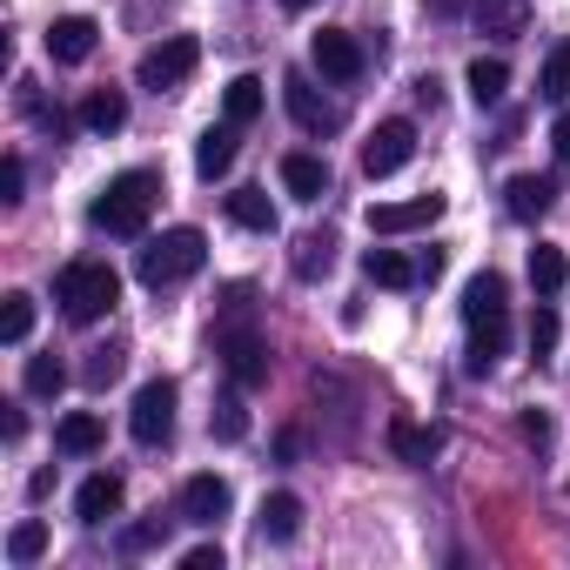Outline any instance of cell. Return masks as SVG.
Returning a JSON list of instances; mask_svg holds the SVG:
<instances>
[{
  "label": "cell",
  "instance_id": "cell-1",
  "mask_svg": "<svg viewBox=\"0 0 570 570\" xmlns=\"http://www.w3.org/2000/svg\"><path fill=\"white\" fill-rule=\"evenodd\" d=\"M155 202H161V175H155V168H128V175H115V181L95 195L88 222H95L101 235H141L148 215H155Z\"/></svg>",
  "mask_w": 570,
  "mask_h": 570
},
{
  "label": "cell",
  "instance_id": "cell-2",
  "mask_svg": "<svg viewBox=\"0 0 570 570\" xmlns=\"http://www.w3.org/2000/svg\"><path fill=\"white\" fill-rule=\"evenodd\" d=\"M55 303H61V316L68 323H101L115 303H121V275L108 268V262H68L61 275H55Z\"/></svg>",
  "mask_w": 570,
  "mask_h": 570
},
{
  "label": "cell",
  "instance_id": "cell-3",
  "mask_svg": "<svg viewBox=\"0 0 570 570\" xmlns=\"http://www.w3.org/2000/svg\"><path fill=\"white\" fill-rule=\"evenodd\" d=\"M202 262H208V235H202V228H168V235H155V242L141 248L135 275L148 282V289H175V282H188Z\"/></svg>",
  "mask_w": 570,
  "mask_h": 570
},
{
  "label": "cell",
  "instance_id": "cell-4",
  "mask_svg": "<svg viewBox=\"0 0 570 570\" xmlns=\"http://www.w3.org/2000/svg\"><path fill=\"white\" fill-rule=\"evenodd\" d=\"M195 61H202V41H195V35H168L161 48H148V55L135 61V81L155 88V95H168V88H181V81L195 75Z\"/></svg>",
  "mask_w": 570,
  "mask_h": 570
},
{
  "label": "cell",
  "instance_id": "cell-5",
  "mask_svg": "<svg viewBox=\"0 0 570 570\" xmlns=\"http://www.w3.org/2000/svg\"><path fill=\"white\" fill-rule=\"evenodd\" d=\"M215 350H222V370H228L235 390H262L268 383V343L255 330H222Z\"/></svg>",
  "mask_w": 570,
  "mask_h": 570
},
{
  "label": "cell",
  "instance_id": "cell-6",
  "mask_svg": "<svg viewBox=\"0 0 570 570\" xmlns=\"http://www.w3.org/2000/svg\"><path fill=\"white\" fill-rule=\"evenodd\" d=\"M128 430H135V443H168V436H175V383H168V376H155V383L135 390Z\"/></svg>",
  "mask_w": 570,
  "mask_h": 570
},
{
  "label": "cell",
  "instance_id": "cell-7",
  "mask_svg": "<svg viewBox=\"0 0 570 570\" xmlns=\"http://www.w3.org/2000/svg\"><path fill=\"white\" fill-rule=\"evenodd\" d=\"M410 155H416V128H410V121H383V128L363 141V175L383 181V175H396Z\"/></svg>",
  "mask_w": 570,
  "mask_h": 570
},
{
  "label": "cell",
  "instance_id": "cell-8",
  "mask_svg": "<svg viewBox=\"0 0 570 570\" xmlns=\"http://www.w3.org/2000/svg\"><path fill=\"white\" fill-rule=\"evenodd\" d=\"M443 215V195L430 188V195H410V202H376L370 208V228L376 235H410V228H430Z\"/></svg>",
  "mask_w": 570,
  "mask_h": 570
},
{
  "label": "cell",
  "instance_id": "cell-9",
  "mask_svg": "<svg viewBox=\"0 0 570 570\" xmlns=\"http://www.w3.org/2000/svg\"><path fill=\"white\" fill-rule=\"evenodd\" d=\"M228 503H235V490H228L222 476H188V483H181V523L215 530V523L228 517Z\"/></svg>",
  "mask_w": 570,
  "mask_h": 570
},
{
  "label": "cell",
  "instance_id": "cell-10",
  "mask_svg": "<svg viewBox=\"0 0 570 570\" xmlns=\"http://www.w3.org/2000/svg\"><path fill=\"white\" fill-rule=\"evenodd\" d=\"M282 101H289V115H296V128H309V135H336L343 128V108H330L303 75H289L282 81Z\"/></svg>",
  "mask_w": 570,
  "mask_h": 570
},
{
  "label": "cell",
  "instance_id": "cell-11",
  "mask_svg": "<svg viewBox=\"0 0 570 570\" xmlns=\"http://www.w3.org/2000/svg\"><path fill=\"white\" fill-rule=\"evenodd\" d=\"M309 61H316L330 81H356V75H363V48H356V35H343V28H323V35L309 41Z\"/></svg>",
  "mask_w": 570,
  "mask_h": 570
},
{
  "label": "cell",
  "instance_id": "cell-12",
  "mask_svg": "<svg viewBox=\"0 0 570 570\" xmlns=\"http://www.w3.org/2000/svg\"><path fill=\"white\" fill-rule=\"evenodd\" d=\"M95 41H101V28H95L88 14H61V21L48 28V55H55L61 68H81V61L95 55Z\"/></svg>",
  "mask_w": 570,
  "mask_h": 570
},
{
  "label": "cell",
  "instance_id": "cell-13",
  "mask_svg": "<svg viewBox=\"0 0 570 570\" xmlns=\"http://www.w3.org/2000/svg\"><path fill=\"white\" fill-rule=\"evenodd\" d=\"M503 316H510V289H503V275H497V268L470 275V289H463V323L476 330V323H503Z\"/></svg>",
  "mask_w": 570,
  "mask_h": 570
},
{
  "label": "cell",
  "instance_id": "cell-14",
  "mask_svg": "<svg viewBox=\"0 0 570 570\" xmlns=\"http://www.w3.org/2000/svg\"><path fill=\"white\" fill-rule=\"evenodd\" d=\"M255 530H262V543H289V537L303 530V497H289V490L262 497V510H255Z\"/></svg>",
  "mask_w": 570,
  "mask_h": 570
},
{
  "label": "cell",
  "instance_id": "cell-15",
  "mask_svg": "<svg viewBox=\"0 0 570 570\" xmlns=\"http://www.w3.org/2000/svg\"><path fill=\"white\" fill-rule=\"evenodd\" d=\"M121 497H128V490H121V476H115V470H101V476H88V483L75 490V517H81V523H108V517L121 510Z\"/></svg>",
  "mask_w": 570,
  "mask_h": 570
},
{
  "label": "cell",
  "instance_id": "cell-16",
  "mask_svg": "<svg viewBox=\"0 0 570 570\" xmlns=\"http://www.w3.org/2000/svg\"><path fill=\"white\" fill-rule=\"evenodd\" d=\"M282 188H289L296 202H323L330 195V168L316 155H282Z\"/></svg>",
  "mask_w": 570,
  "mask_h": 570
},
{
  "label": "cell",
  "instance_id": "cell-17",
  "mask_svg": "<svg viewBox=\"0 0 570 570\" xmlns=\"http://www.w3.org/2000/svg\"><path fill=\"white\" fill-rule=\"evenodd\" d=\"M235 168V121H222V128H208L202 141H195V175L202 181H215V175H228Z\"/></svg>",
  "mask_w": 570,
  "mask_h": 570
},
{
  "label": "cell",
  "instance_id": "cell-18",
  "mask_svg": "<svg viewBox=\"0 0 570 570\" xmlns=\"http://www.w3.org/2000/svg\"><path fill=\"white\" fill-rule=\"evenodd\" d=\"M503 195H510V215H517V222H537V215H550L557 181H550V175H517Z\"/></svg>",
  "mask_w": 570,
  "mask_h": 570
},
{
  "label": "cell",
  "instance_id": "cell-19",
  "mask_svg": "<svg viewBox=\"0 0 570 570\" xmlns=\"http://www.w3.org/2000/svg\"><path fill=\"white\" fill-rule=\"evenodd\" d=\"M121 121H128V95H121V88H95V95L81 101V128H88V135H115Z\"/></svg>",
  "mask_w": 570,
  "mask_h": 570
},
{
  "label": "cell",
  "instance_id": "cell-20",
  "mask_svg": "<svg viewBox=\"0 0 570 570\" xmlns=\"http://www.w3.org/2000/svg\"><path fill=\"white\" fill-rule=\"evenodd\" d=\"M363 275L376 282V289H410V282H423V268L403 262L396 248H370V255H363Z\"/></svg>",
  "mask_w": 570,
  "mask_h": 570
},
{
  "label": "cell",
  "instance_id": "cell-21",
  "mask_svg": "<svg viewBox=\"0 0 570 570\" xmlns=\"http://www.w3.org/2000/svg\"><path fill=\"white\" fill-rule=\"evenodd\" d=\"M470 14H476V28H483V35H497V41H517V35H523V21H530V14H523V0H476Z\"/></svg>",
  "mask_w": 570,
  "mask_h": 570
},
{
  "label": "cell",
  "instance_id": "cell-22",
  "mask_svg": "<svg viewBox=\"0 0 570 570\" xmlns=\"http://www.w3.org/2000/svg\"><path fill=\"white\" fill-rule=\"evenodd\" d=\"M228 222L235 228H255V235H275V202L262 188H235L228 195Z\"/></svg>",
  "mask_w": 570,
  "mask_h": 570
},
{
  "label": "cell",
  "instance_id": "cell-23",
  "mask_svg": "<svg viewBox=\"0 0 570 570\" xmlns=\"http://www.w3.org/2000/svg\"><path fill=\"white\" fill-rule=\"evenodd\" d=\"M503 343H510V316H503V323H476V330H470V356H463V370H470V376L497 370Z\"/></svg>",
  "mask_w": 570,
  "mask_h": 570
},
{
  "label": "cell",
  "instance_id": "cell-24",
  "mask_svg": "<svg viewBox=\"0 0 570 570\" xmlns=\"http://www.w3.org/2000/svg\"><path fill=\"white\" fill-rule=\"evenodd\" d=\"M55 443H61L68 456H95V450L108 443V430H101V416H88V410H75V416H61V430H55Z\"/></svg>",
  "mask_w": 570,
  "mask_h": 570
},
{
  "label": "cell",
  "instance_id": "cell-25",
  "mask_svg": "<svg viewBox=\"0 0 570 570\" xmlns=\"http://www.w3.org/2000/svg\"><path fill=\"white\" fill-rule=\"evenodd\" d=\"M463 81H470V101H476V108H497V101H503V88H510V68H503L497 55H490V61L476 55Z\"/></svg>",
  "mask_w": 570,
  "mask_h": 570
},
{
  "label": "cell",
  "instance_id": "cell-26",
  "mask_svg": "<svg viewBox=\"0 0 570 570\" xmlns=\"http://www.w3.org/2000/svg\"><path fill=\"white\" fill-rule=\"evenodd\" d=\"M222 115H228L235 128H248V121L262 115V81H255V75H235V81L222 88Z\"/></svg>",
  "mask_w": 570,
  "mask_h": 570
},
{
  "label": "cell",
  "instance_id": "cell-27",
  "mask_svg": "<svg viewBox=\"0 0 570 570\" xmlns=\"http://www.w3.org/2000/svg\"><path fill=\"white\" fill-rule=\"evenodd\" d=\"M563 275H570V262H563V248H550V242H537V248H530V282H537V296H557V289H563Z\"/></svg>",
  "mask_w": 570,
  "mask_h": 570
},
{
  "label": "cell",
  "instance_id": "cell-28",
  "mask_svg": "<svg viewBox=\"0 0 570 570\" xmlns=\"http://www.w3.org/2000/svg\"><path fill=\"white\" fill-rule=\"evenodd\" d=\"M390 450H396L403 463H430V456H436V430H423V423H390Z\"/></svg>",
  "mask_w": 570,
  "mask_h": 570
},
{
  "label": "cell",
  "instance_id": "cell-29",
  "mask_svg": "<svg viewBox=\"0 0 570 570\" xmlns=\"http://www.w3.org/2000/svg\"><path fill=\"white\" fill-rule=\"evenodd\" d=\"M21 383H28V396H61V390H68V363H55V356H28Z\"/></svg>",
  "mask_w": 570,
  "mask_h": 570
},
{
  "label": "cell",
  "instance_id": "cell-30",
  "mask_svg": "<svg viewBox=\"0 0 570 570\" xmlns=\"http://www.w3.org/2000/svg\"><path fill=\"white\" fill-rule=\"evenodd\" d=\"M208 430H215L222 443H242V436H248V410H242V390L215 396V416H208Z\"/></svg>",
  "mask_w": 570,
  "mask_h": 570
},
{
  "label": "cell",
  "instance_id": "cell-31",
  "mask_svg": "<svg viewBox=\"0 0 570 570\" xmlns=\"http://www.w3.org/2000/svg\"><path fill=\"white\" fill-rule=\"evenodd\" d=\"M537 95H543V101H563V95H570V41H557V48L543 55V75H537Z\"/></svg>",
  "mask_w": 570,
  "mask_h": 570
},
{
  "label": "cell",
  "instance_id": "cell-32",
  "mask_svg": "<svg viewBox=\"0 0 570 570\" xmlns=\"http://www.w3.org/2000/svg\"><path fill=\"white\" fill-rule=\"evenodd\" d=\"M330 262H336V235H303L296 242V275H330Z\"/></svg>",
  "mask_w": 570,
  "mask_h": 570
},
{
  "label": "cell",
  "instance_id": "cell-33",
  "mask_svg": "<svg viewBox=\"0 0 570 570\" xmlns=\"http://www.w3.org/2000/svg\"><path fill=\"white\" fill-rule=\"evenodd\" d=\"M121 363H128V350H121V343H101V350H88V363H81V376H88L95 390H108V383L121 376Z\"/></svg>",
  "mask_w": 570,
  "mask_h": 570
},
{
  "label": "cell",
  "instance_id": "cell-34",
  "mask_svg": "<svg viewBox=\"0 0 570 570\" xmlns=\"http://www.w3.org/2000/svg\"><path fill=\"white\" fill-rule=\"evenodd\" d=\"M41 550H48V523H41V517H28V523L8 530V557H14V563H35Z\"/></svg>",
  "mask_w": 570,
  "mask_h": 570
},
{
  "label": "cell",
  "instance_id": "cell-35",
  "mask_svg": "<svg viewBox=\"0 0 570 570\" xmlns=\"http://www.w3.org/2000/svg\"><path fill=\"white\" fill-rule=\"evenodd\" d=\"M28 330H35V296H28V289H14V296H8V309H0V336H8V343H28Z\"/></svg>",
  "mask_w": 570,
  "mask_h": 570
},
{
  "label": "cell",
  "instance_id": "cell-36",
  "mask_svg": "<svg viewBox=\"0 0 570 570\" xmlns=\"http://www.w3.org/2000/svg\"><path fill=\"white\" fill-rule=\"evenodd\" d=\"M530 350H537V363L557 350V309H543V303H537V316H530Z\"/></svg>",
  "mask_w": 570,
  "mask_h": 570
},
{
  "label": "cell",
  "instance_id": "cell-37",
  "mask_svg": "<svg viewBox=\"0 0 570 570\" xmlns=\"http://www.w3.org/2000/svg\"><path fill=\"white\" fill-rule=\"evenodd\" d=\"M21 188H28V168H21V155H8V161H0V202H21Z\"/></svg>",
  "mask_w": 570,
  "mask_h": 570
},
{
  "label": "cell",
  "instance_id": "cell-38",
  "mask_svg": "<svg viewBox=\"0 0 570 570\" xmlns=\"http://www.w3.org/2000/svg\"><path fill=\"white\" fill-rule=\"evenodd\" d=\"M161 537H168V517H148V523H135V530H128V557H141V550H155Z\"/></svg>",
  "mask_w": 570,
  "mask_h": 570
},
{
  "label": "cell",
  "instance_id": "cell-39",
  "mask_svg": "<svg viewBox=\"0 0 570 570\" xmlns=\"http://www.w3.org/2000/svg\"><path fill=\"white\" fill-rule=\"evenodd\" d=\"M181 570H222V543H195V550H181Z\"/></svg>",
  "mask_w": 570,
  "mask_h": 570
},
{
  "label": "cell",
  "instance_id": "cell-40",
  "mask_svg": "<svg viewBox=\"0 0 570 570\" xmlns=\"http://www.w3.org/2000/svg\"><path fill=\"white\" fill-rule=\"evenodd\" d=\"M523 436H530V443L543 450V443H550V416H537V410H523Z\"/></svg>",
  "mask_w": 570,
  "mask_h": 570
},
{
  "label": "cell",
  "instance_id": "cell-41",
  "mask_svg": "<svg viewBox=\"0 0 570 570\" xmlns=\"http://www.w3.org/2000/svg\"><path fill=\"white\" fill-rule=\"evenodd\" d=\"M550 148H557V161L570 168V115H557V128H550Z\"/></svg>",
  "mask_w": 570,
  "mask_h": 570
},
{
  "label": "cell",
  "instance_id": "cell-42",
  "mask_svg": "<svg viewBox=\"0 0 570 570\" xmlns=\"http://www.w3.org/2000/svg\"><path fill=\"white\" fill-rule=\"evenodd\" d=\"M443 262H450V255H443V248H430V255L416 262V268H423V282H436V275H443Z\"/></svg>",
  "mask_w": 570,
  "mask_h": 570
},
{
  "label": "cell",
  "instance_id": "cell-43",
  "mask_svg": "<svg viewBox=\"0 0 570 570\" xmlns=\"http://www.w3.org/2000/svg\"><path fill=\"white\" fill-rule=\"evenodd\" d=\"M430 8H436V14H456V8H463V0H430Z\"/></svg>",
  "mask_w": 570,
  "mask_h": 570
},
{
  "label": "cell",
  "instance_id": "cell-44",
  "mask_svg": "<svg viewBox=\"0 0 570 570\" xmlns=\"http://www.w3.org/2000/svg\"><path fill=\"white\" fill-rule=\"evenodd\" d=\"M282 8H289V14H303V8H316V0H282Z\"/></svg>",
  "mask_w": 570,
  "mask_h": 570
}]
</instances>
